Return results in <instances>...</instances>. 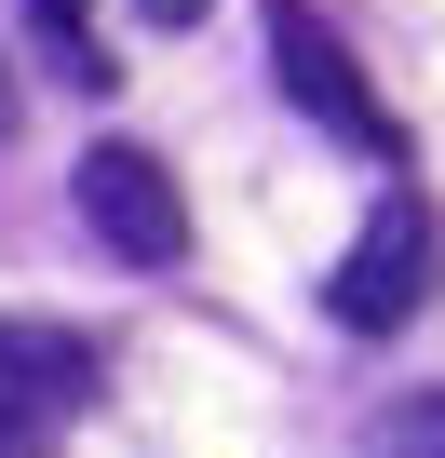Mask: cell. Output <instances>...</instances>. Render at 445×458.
Wrapping results in <instances>:
<instances>
[{"label":"cell","instance_id":"8992f818","mask_svg":"<svg viewBox=\"0 0 445 458\" xmlns=\"http://www.w3.org/2000/svg\"><path fill=\"white\" fill-rule=\"evenodd\" d=\"M378 458H445V391L391 404V418H378Z\"/></svg>","mask_w":445,"mask_h":458},{"label":"cell","instance_id":"ba28073f","mask_svg":"<svg viewBox=\"0 0 445 458\" xmlns=\"http://www.w3.org/2000/svg\"><path fill=\"white\" fill-rule=\"evenodd\" d=\"M0 135H14V68H0Z\"/></svg>","mask_w":445,"mask_h":458},{"label":"cell","instance_id":"52a82bcc","mask_svg":"<svg viewBox=\"0 0 445 458\" xmlns=\"http://www.w3.org/2000/svg\"><path fill=\"white\" fill-rule=\"evenodd\" d=\"M135 14H149V28H189V14H202V0H135Z\"/></svg>","mask_w":445,"mask_h":458},{"label":"cell","instance_id":"7a4b0ae2","mask_svg":"<svg viewBox=\"0 0 445 458\" xmlns=\"http://www.w3.org/2000/svg\"><path fill=\"white\" fill-rule=\"evenodd\" d=\"M68 202H81V229L122 257V270H175L189 257V202H175V175H162V148H81V175H68Z\"/></svg>","mask_w":445,"mask_h":458},{"label":"cell","instance_id":"3957f363","mask_svg":"<svg viewBox=\"0 0 445 458\" xmlns=\"http://www.w3.org/2000/svg\"><path fill=\"white\" fill-rule=\"evenodd\" d=\"M432 284H445L432 216H418V202H378V216H364V243L324 270V310H338L351 337H391V324H418V310H432Z\"/></svg>","mask_w":445,"mask_h":458},{"label":"cell","instance_id":"5b68a950","mask_svg":"<svg viewBox=\"0 0 445 458\" xmlns=\"http://www.w3.org/2000/svg\"><path fill=\"white\" fill-rule=\"evenodd\" d=\"M28 28H41V55H55L81 95H108V81H122V55H108V28H95V0H28Z\"/></svg>","mask_w":445,"mask_h":458},{"label":"cell","instance_id":"6da1fadb","mask_svg":"<svg viewBox=\"0 0 445 458\" xmlns=\"http://www.w3.org/2000/svg\"><path fill=\"white\" fill-rule=\"evenodd\" d=\"M270 81H284V95L338 135V148H364V162H391V148H405V122L378 108V81L351 68V41L311 14V0H270Z\"/></svg>","mask_w":445,"mask_h":458},{"label":"cell","instance_id":"277c9868","mask_svg":"<svg viewBox=\"0 0 445 458\" xmlns=\"http://www.w3.org/2000/svg\"><path fill=\"white\" fill-rule=\"evenodd\" d=\"M81 404H95V337L0 310V458H41Z\"/></svg>","mask_w":445,"mask_h":458}]
</instances>
